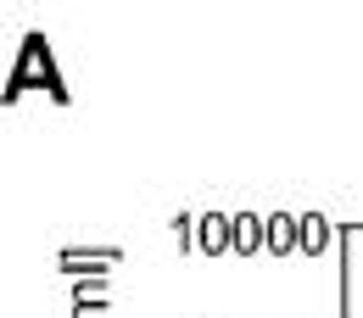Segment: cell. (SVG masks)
<instances>
[{"instance_id":"7a4b0ae2","label":"cell","mask_w":363,"mask_h":318,"mask_svg":"<svg viewBox=\"0 0 363 318\" xmlns=\"http://www.w3.org/2000/svg\"><path fill=\"white\" fill-rule=\"evenodd\" d=\"M263 246H269V224L252 218V212H240V218H235V251L252 257V251H263Z\"/></svg>"},{"instance_id":"6da1fadb","label":"cell","mask_w":363,"mask_h":318,"mask_svg":"<svg viewBox=\"0 0 363 318\" xmlns=\"http://www.w3.org/2000/svg\"><path fill=\"white\" fill-rule=\"evenodd\" d=\"M201 251H235V218L207 212L201 218Z\"/></svg>"},{"instance_id":"277c9868","label":"cell","mask_w":363,"mask_h":318,"mask_svg":"<svg viewBox=\"0 0 363 318\" xmlns=\"http://www.w3.org/2000/svg\"><path fill=\"white\" fill-rule=\"evenodd\" d=\"M324 246H330V224H324V218H318V212H308V218H302V251H324Z\"/></svg>"},{"instance_id":"3957f363","label":"cell","mask_w":363,"mask_h":318,"mask_svg":"<svg viewBox=\"0 0 363 318\" xmlns=\"http://www.w3.org/2000/svg\"><path fill=\"white\" fill-rule=\"evenodd\" d=\"M291 246H302V224H291L285 212H274V218H269V251H279V257H285Z\"/></svg>"}]
</instances>
